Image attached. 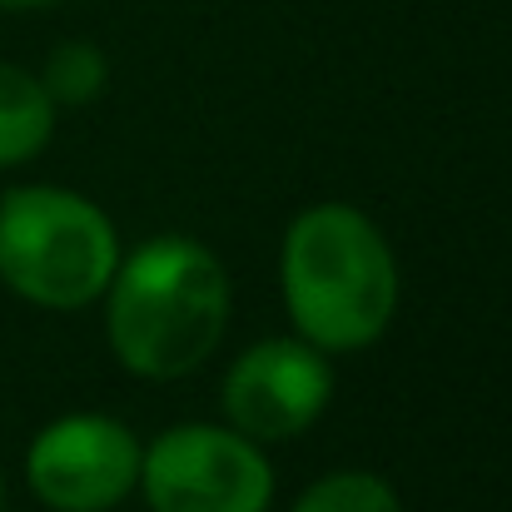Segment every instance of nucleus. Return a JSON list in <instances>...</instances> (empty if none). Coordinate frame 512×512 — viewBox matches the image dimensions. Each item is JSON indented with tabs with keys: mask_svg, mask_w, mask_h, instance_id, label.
<instances>
[{
	"mask_svg": "<svg viewBox=\"0 0 512 512\" xmlns=\"http://www.w3.org/2000/svg\"><path fill=\"white\" fill-rule=\"evenodd\" d=\"M55 0H0V10H45Z\"/></svg>",
	"mask_w": 512,
	"mask_h": 512,
	"instance_id": "10",
	"label": "nucleus"
},
{
	"mask_svg": "<svg viewBox=\"0 0 512 512\" xmlns=\"http://www.w3.org/2000/svg\"><path fill=\"white\" fill-rule=\"evenodd\" d=\"M140 438L110 413H60L25 448V483L50 512H115L140 488Z\"/></svg>",
	"mask_w": 512,
	"mask_h": 512,
	"instance_id": "5",
	"label": "nucleus"
},
{
	"mask_svg": "<svg viewBox=\"0 0 512 512\" xmlns=\"http://www.w3.org/2000/svg\"><path fill=\"white\" fill-rule=\"evenodd\" d=\"M40 85L45 95L55 100V110H80V105H95L110 85V60L100 45L90 40H65L45 55V70H40Z\"/></svg>",
	"mask_w": 512,
	"mask_h": 512,
	"instance_id": "8",
	"label": "nucleus"
},
{
	"mask_svg": "<svg viewBox=\"0 0 512 512\" xmlns=\"http://www.w3.org/2000/svg\"><path fill=\"white\" fill-rule=\"evenodd\" d=\"M289 512H403V503L388 478H378L368 468H343V473L309 483Z\"/></svg>",
	"mask_w": 512,
	"mask_h": 512,
	"instance_id": "9",
	"label": "nucleus"
},
{
	"mask_svg": "<svg viewBox=\"0 0 512 512\" xmlns=\"http://www.w3.org/2000/svg\"><path fill=\"white\" fill-rule=\"evenodd\" d=\"M0 512H5V473H0Z\"/></svg>",
	"mask_w": 512,
	"mask_h": 512,
	"instance_id": "11",
	"label": "nucleus"
},
{
	"mask_svg": "<svg viewBox=\"0 0 512 512\" xmlns=\"http://www.w3.org/2000/svg\"><path fill=\"white\" fill-rule=\"evenodd\" d=\"M55 120H60V110L45 95L40 75L0 60V170H15V165H30L35 155H45Z\"/></svg>",
	"mask_w": 512,
	"mask_h": 512,
	"instance_id": "7",
	"label": "nucleus"
},
{
	"mask_svg": "<svg viewBox=\"0 0 512 512\" xmlns=\"http://www.w3.org/2000/svg\"><path fill=\"white\" fill-rule=\"evenodd\" d=\"M105 299V334L125 373L174 383L214 358L229 329V274L199 239L160 234L120 254Z\"/></svg>",
	"mask_w": 512,
	"mask_h": 512,
	"instance_id": "1",
	"label": "nucleus"
},
{
	"mask_svg": "<svg viewBox=\"0 0 512 512\" xmlns=\"http://www.w3.org/2000/svg\"><path fill=\"white\" fill-rule=\"evenodd\" d=\"M279 289L304 343L324 353H363L398 314V259L363 209L324 199L299 209L284 229Z\"/></svg>",
	"mask_w": 512,
	"mask_h": 512,
	"instance_id": "2",
	"label": "nucleus"
},
{
	"mask_svg": "<svg viewBox=\"0 0 512 512\" xmlns=\"http://www.w3.org/2000/svg\"><path fill=\"white\" fill-rule=\"evenodd\" d=\"M120 264L110 214L60 184H15L0 194V284L50 314L100 304Z\"/></svg>",
	"mask_w": 512,
	"mask_h": 512,
	"instance_id": "3",
	"label": "nucleus"
},
{
	"mask_svg": "<svg viewBox=\"0 0 512 512\" xmlns=\"http://www.w3.org/2000/svg\"><path fill=\"white\" fill-rule=\"evenodd\" d=\"M140 493L150 512H269L274 468L229 423H179L145 448Z\"/></svg>",
	"mask_w": 512,
	"mask_h": 512,
	"instance_id": "4",
	"label": "nucleus"
},
{
	"mask_svg": "<svg viewBox=\"0 0 512 512\" xmlns=\"http://www.w3.org/2000/svg\"><path fill=\"white\" fill-rule=\"evenodd\" d=\"M329 398H334L329 353L304 343L299 334L249 343L229 363L224 388H219L229 428H239L254 443H284V438L309 433L324 418Z\"/></svg>",
	"mask_w": 512,
	"mask_h": 512,
	"instance_id": "6",
	"label": "nucleus"
}]
</instances>
